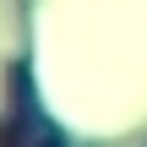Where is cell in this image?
<instances>
[{"label": "cell", "mask_w": 147, "mask_h": 147, "mask_svg": "<svg viewBox=\"0 0 147 147\" xmlns=\"http://www.w3.org/2000/svg\"><path fill=\"white\" fill-rule=\"evenodd\" d=\"M0 147H65V142L55 136V125L38 115L33 98H16L0 115Z\"/></svg>", "instance_id": "1"}]
</instances>
